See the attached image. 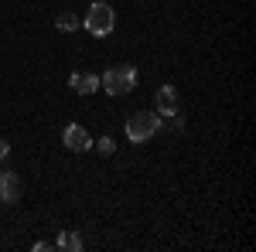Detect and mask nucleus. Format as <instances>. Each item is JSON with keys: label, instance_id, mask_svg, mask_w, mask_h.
Returning a JSON list of instances; mask_svg holds the SVG:
<instances>
[{"label": "nucleus", "instance_id": "f03ea898", "mask_svg": "<svg viewBox=\"0 0 256 252\" xmlns=\"http://www.w3.org/2000/svg\"><path fill=\"white\" fill-rule=\"evenodd\" d=\"M134 85H137V68L134 65H116L102 75V89L110 96H126V92H134Z\"/></svg>", "mask_w": 256, "mask_h": 252}, {"label": "nucleus", "instance_id": "20e7f679", "mask_svg": "<svg viewBox=\"0 0 256 252\" xmlns=\"http://www.w3.org/2000/svg\"><path fill=\"white\" fill-rule=\"evenodd\" d=\"M62 140H65V147H68L72 154H86V150L92 147V136L86 133L82 126H76V123H72V126H65V133H62Z\"/></svg>", "mask_w": 256, "mask_h": 252}, {"label": "nucleus", "instance_id": "9d476101", "mask_svg": "<svg viewBox=\"0 0 256 252\" xmlns=\"http://www.w3.org/2000/svg\"><path fill=\"white\" fill-rule=\"evenodd\" d=\"M99 154H113V150H116V143H113V136H99Z\"/></svg>", "mask_w": 256, "mask_h": 252}, {"label": "nucleus", "instance_id": "1a4fd4ad", "mask_svg": "<svg viewBox=\"0 0 256 252\" xmlns=\"http://www.w3.org/2000/svg\"><path fill=\"white\" fill-rule=\"evenodd\" d=\"M55 27H58V31H76V27H79V17H76V14H58Z\"/></svg>", "mask_w": 256, "mask_h": 252}, {"label": "nucleus", "instance_id": "6e6552de", "mask_svg": "<svg viewBox=\"0 0 256 252\" xmlns=\"http://www.w3.org/2000/svg\"><path fill=\"white\" fill-rule=\"evenodd\" d=\"M55 249H62V252H79V249H82V239H79V232L65 229V232L58 235V242H55Z\"/></svg>", "mask_w": 256, "mask_h": 252}, {"label": "nucleus", "instance_id": "0eeeda50", "mask_svg": "<svg viewBox=\"0 0 256 252\" xmlns=\"http://www.w3.org/2000/svg\"><path fill=\"white\" fill-rule=\"evenodd\" d=\"M18 198H20L18 174H10V171H7V174H0V201H4V205H14Z\"/></svg>", "mask_w": 256, "mask_h": 252}, {"label": "nucleus", "instance_id": "f257e3e1", "mask_svg": "<svg viewBox=\"0 0 256 252\" xmlns=\"http://www.w3.org/2000/svg\"><path fill=\"white\" fill-rule=\"evenodd\" d=\"M113 27H116V14H113V7L102 3V0H96V3L89 7V14H86V31H89L92 38H106Z\"/></svg>", "mask_w": 256, "mask_h": 252}, {"label": "nucleus", "instance_id": "7ed1b4c3", "mask_svg": "<svg viewBox=\"0 0 256 252\" xmlns=\"http://www.w3.org/2000/svg\"><path fill=\"white\" fill-rule=\"evenodd\" d=\"M158 130H160V119L154 113H134V116L126 119V140L130 143H144V140H150Z\"/></svg>", "mask_w": 256, "mask_h": 252}, {"label": "nucleus", "instance_id": "9b49d317", "mask_svg": "<svg viewBox=\"0 0 256 252\" xmlns=\"http://www.w3.org/2000/svg\"><path fill=\"white\" fill-rule=\"evenodd\" d=\"M7 154H10V147H7V140H0V160H4Z\"/></svg>", "mask_w": 256, "mask_h": 252}, {"label": "nucleus", "instance_id": "39448f33", "mask_svg": "<svg viewBox=\"0 0 256 252\" xmlns=\"http://www.w3.org/2000/svg\"><path fill=\"white\" fill-rule=\"evenodd\" d=\"M68 89H72V92H79V96H92V92H99V78L89 75V72H72Z\"/></svg>", "mask_w": 256, "mask_h": 252}, {"label": "nucleus", "instance_id": "423d86ee", "mask_svg": "<svg viewBox=\"0 0 256 252\" xmlns=\"http://www.w3.org/2000/svg\"><path fill=\"white\" fill-rule=\"evenodd\" d=\"M174 113H178L174 85H160V89H158V116H174Z\"/></svg>", "mask_w": 256, "mask_h": 252}]
</instances>
